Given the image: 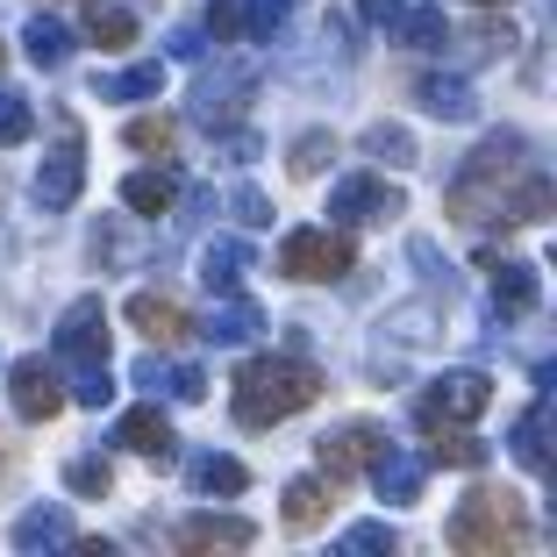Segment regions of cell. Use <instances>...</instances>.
Instances as JSON below:
<instances>
[{"label": "cell", "instance_id": "obj_1", "mask_svg": "<svg viewBox=\"0 0 557 557\" xmlns=\"http://www.w3.org/2000/svg\"><path fill=\"white\" fill-rule=\"evenodd\" d=\"M443 208L458 214V222H543L550 214V180L536 172L522 136L500 129L465 158V172L450 180Z\"/></svg>", "mask_w": 557, "mask_h": 557}, {"label": "cell", "instance_id": "obj_2", "mask_svg": "<svg viewBox=\"0 0 557 557\" xmlns=\"http://www.w3.org/2000/svg\"><path fill=\"white\" fill-rule=\"evenodd\" d=\"M314 400H322V372H314L308 358H250L244 372H236L230 414L244 429H272V422H286V414L314 408Z\"/></svg>", "mask_w": 557, "mask_h": 557}, {"label": "cell", "instance_id": "obj_3", "mask_svg": "<svg viewBox=\"0 0 557 557\" xmlns=\"http://www.w3.org/2000/svg\"><path fill=\"white\" fill-rule=\"evenodd\" d=\"M443 543L465 557H515L529 543V500L515 486H472L443 522Z\"/></svg>", "mask_w": 557, "mask_h": 557}, {"label": "cell", "instance_id": "obj_4", "mask_svg": "<svg viewBox=\"0 0 557 557\" xmlns=\"http://www.w3.org/2000/svg\"><path fill=\"white\" fill-rule=\"evenodd\" d=\"M493 408V379L486 372H443V379H429L422 394H414V422L436 436V429H465V422H479V414Z\"/></svg>", "mask_w": 557, "mask_h": 557}, {"label": "cell", "instance_id": "obj_5", "mask_svg": "<svg viewBox=\"0 0 557 557\" xmlns=\"http://www.w3.org/2000/svg\"><path fill=\"white\" fill-rule=\"evenodd\" d=\"M358 264V244H350L344 222H329V230H294L278 244V272L286 278H344Z\"/></svg>", "mask_w": 557, "mask_h": 557}, {"label": "cell", "instance_id": "obj_6", "mask_svg": "<svg viewBox=\"0 0 557 557\" xmlns=\"http://www.w3.org/2000/svg\"><path fill=\"white\" fill-rule=\"evenodd\" d=\"M50 350H58V364H72V372H94V364H108V308H100V294L72 300V308L58 314V336H50Z\"/></svg>", "mask_w": 557, "mask_h": 557}, {"label": "cell", "instance_id": "obj_7", "mask_svg": "<svg viewBox=\"0 0 557 557\" xmlns=\"http://www.w3.org/2000/svg\"><path fill=\"white\" fill-rule=\"evenodd\" d=\"M8 400H15L22 422H50V414H65V372L58 358H15L8 364Z\"/></svg>", "mask_w": 557, "mask_h": 557}, {"label": "cell", "instance_id": "obj_8", "mask_svg": "<svg viewBox=\"0 0 557 557\" xmlns=\"http://www.w3.org/2000/svg\"><path fill=\"white\" fill-rule=\"evenodd\" d=\"M408 208V200H400V186L386 180V172H350L344 186H336V194H329V214H336V222H394V214Z\"/></svg>", "mask_w": 557, "mask_h": 557}, {"label": "cell", "instance_id": "obj_9", "mask_svg": "<svg viewBox=\"0 0 557 557\" xmlns=\"http://www.w3.org/2000/svg\"><path fill=\"white\" fill-rule=\"evenodd\" d=\"M379 443H386V429H379V422H344L336 436H322V443H314V465H322V479L350 486V479H358L364 465L379 458Z\"/></svg>", "mask_w": 557, "mask_h": 557}, {"label": "cell", "instance_id": "obj_10", "mask_svg": "<svg viewBox=\"0 0 557 557\" xmlns=\"http://www.w3.org/2000/svg\"><path fill=\"white\" fill-rule=\"evenodd\" d=\"M122 314H129V329L144 336V344H158V350H180L186 329H194L180 300H172V294H150V286H144V294H129V308H122Z\"/></svg>", "mask_w": 557, "mask_h": 557}, {"label": "cell", "instance_id": "obj_11", "mask_svg": "<svg viewBox=\"0 0 557 557\" xmlns=\"http://www.w3.org/2000/svg\"><path fill=\"white\" fill-rule=\"evenodd\" d=\"M379 486V500H394V508H408V500H422L429 486V458H414V450H400V443H379V458L364 465Z\"/></svg>", "mask_w": 557, "mask_h": 557}, {"label": "cell", "instance_id": "obj_12", "mask_svg": "<svg viewBox=\"0 0 557 557\" xmlns=\"http://www.w3.org/2000/svg\"><path fill=\"white\" fill-rule=\"evenodd\" d=\"M79 186H86V150H79V129H65V144L50 150V164L36 172V200H44L50 214H65L72 200H79Z\"/></svg>", "mask_w": 557, "mask_h": 557}, {"label": "cell", "instance_id": "obj_13", "mask_svg": "<svg viewBox=\"0 0 557 557\" xmlns=\"http://www.w3.org/2000/svg\"><path fill=\"white\" fill-rule=\"evenodd\" d=\"M115 443H122V450H136V458H150V465H180V436H172V422L158 414V400L122 414V422H115Z\"/></svg>", "mask_w": 557, "mask_h": 557}, {"label": "cell", "instance_id": "obj_14", "mask_svg": "<svg viewBox=\"0 0 557 557\" xmlns=\"http://www.w3.org/2000/svg\"><path fill=\"white\" fill-rule=\"evenodd\" d=\"M180 550H250V543H258V522H244V515H186L180 522Z\"/></svg>", "mask_w": 557, "mask_h": 557}, {"label": "cell", "instance_id": "obj_15", "mask_svg": "<svg viewBox=\"0 0 557 557\" xmlns=\"http://www.w3.org/2000/svg\"><path fill=\"white\" fill-rule=\"evenodd\" d=\"M244 272H250V244H244V236H214V244L200 250V286H208L214 300L244 294Z\"/></svg>", "mask_w": 557, "mask_h": 557}, {"label": "cell", "instance_id": "obj_16", "mask_svg": "<svg viewBox=\"0 0 557 557\" xmlns=\"http://www.w3.org/2000/svg\"><path fill=\"white\" fill-rule=\"evenodd\" d=\"M336 493H344V486H336V479H322V472H314V479H294V486H286V508H278V515H286V529H294V536H308V529L329 522Z\"/></svg>", "mask_w": 557, "mask_h": 557}, {"label": "cell", "instance_id": "obj_17", "mask_svg": "<svg viewBox=\"0 0 557 557\" xmlns=\"http://www.w3.org/2000/svg\"><path fill=\"white\" fill-rule=\"evenodd\" d=\"M536 300H543V278H536V264H522V258L493 264V308L508 314V322L536 314Z\"/></svg>", "mask_w": 557, "mask_h": 557}, {"label": "cell", "instance_id": "obj_18", "mask_svg": "<svg viewBox=\"0 0 557 557\" xmlns=\"http://www.w3.org/2000/svg\"><path fill=\"white\" fill-rule=\"evenodd\" d=\"M258 329H264L258 300H244V294H222V300H214V314H208V329H200V336H208V344H250Z\"/></svg>", "mask_w": 557, "mask_h": 557}, {"label": "cell", "instance_id": "obj_19", "mask_svg": "<svg viewBox=\"0 0 557 557\" xmlns=\"http://www.w3.org/2000/svg\"><path fill=\"white\" fill-rule=\"evenodd\" d=\"M172 200H180V172H129L122 180V208L129 214H172Z\"/></svg>", "mask_w": 557, "mask_h": 557}, {"label": "cell", "instance_id": "obj_20", "mask_svg": "<svg viewBox=\"0 0 557 557\" xmlns=\"http://www.w3.org/2000/svg\"><path fill=\"white\" fill-rule=\"evenodd\" d=\"M72 536H79V529H72L65 508H29L15 522V550H72Z\"/></svg>", "mask_w": 557, "mask_h": 557}, {"label": "cell", "instance_id": "obj_21", "mask_svg": "<svg viewBox=\"0 0 557 557\" xmlns=\"http://www.w3.org/2000/svg\"><path fill=\"white\" fill-rule=\"evenodd\" d=\"M386 29H394L408 50H443V44H450V22H443V8H429V0H408Z\"/></svg>", "mask_w": 557, "mask_h": 557}, {"label": "cell", "instance_id": "obj_22", "mask_svg": "<svg viewBox=\"0 0 557 557\" xmlns=\"http://www.w3.org/2000/svg\"><path fill=\"white\" fill-rule=\"evenodd\" d=\"M86 36H94L100 50H129L136 44V15L115 8V0H86Z\"/></svg>", "mask_w": 557, "mask_h": 557}, {"label": "cell", "instance_id": "obj_23", "mask_svg": "<svg viewBox=\"0 0 557 557\" xmlns=\"http://www.w3.org/2000/svg\"><path fill=\"white\" fill-rule=\"evenodd\" d=\"M515 458H522L529 472H550V400H536V408L515 422Z\"/></svg>", "mask_w": 557, "mask_h": 557}, {"label": "cell", "instance_id": "obj_24", "mask_svg": "<svg viewBox=\"0 0 557 557\" xmlns=\"http://www.w3.org/2000/svg\"><path fill=\"white\" fill-rule=\"evenodd\" d=\"M158 94H164V65H158V58H144V65L100 79V100H158Z\"/></svg>", "mask_w": 557, "mask_h": 557}, {"label": "cell", "instance_id": "obj_25", "mask_svg": "<svg viewBox=\"0 0 557 557\" xmlns=\"http://www.w3.org/2000/svg\"><path fill=\"white\" fill-rule=\"evenodd\" d=\"M414 94H422V108H429V115H443V122H472L479 115V100H472V86H465V79H422Z\"/></svg>", "mask_w": 557, "mask_h": 557}, {"label": "cell", "instance_id": "obj_26", "mask_svg": "<svg viewBox=\"0 0 557 557\" xmlns=\"http://www.w3.org/2000/svg\"><path fill=\"white\" fill-rule=\"evenodd\" d=\"M136 386H164L172 400H200V394H208V379H200L194 364H158V358L136 372Z\"/></svg>", "mask_w": 557, "mask_h": 557}, {"label": "cell", "instance_id": "obj_27", "mask_svg": "<svg viewBox=\"0 0 557 557\" xmlns=\"http://www.w3.org/2000/svg\"><path fill=\"white\" fill-rule=\"evenodd\" d=\"M186 479H194L200 493H244V486H250V472H244V465H236V458H214V450L186 465Z\"/></svg>", "mask_w": 557, "mask_h": 557}, {"label": "cell", "instance_id": "obj_28", "mask_svg": "<svg viewBox=\"0 0 557 557\" xmlns=\"http://www.w3.org/2000/svg\"><path fill=\"white\" fill-rule=\"evenodd\" d=\"M22 44H29V58L44 72H65V58H72V29H58V22H44V15L29 22V36H22Z\"/></svg>", "mask_w": 557, "mask_h": 557}, {"label": "cell", "instance_id": "obj_29", "mask_svg": "<svg viewBox=\"0 0 557 557\" xmlns=\"http://www.w3.org/2000/svg\"><path fill=\"white\" fill-rule=\"evenodd\" d=\"M429 465H458V472H472V465H486V443L465 436V429H436V443H429Z\"/></svg>", "mask_w": 557, "mask_h": 557}, {"label": "cell", "instance_id": "obj_30", "mask_svg": "<svg viewBox=\"0 0 557 557\" xmlns=\"http://www.w3.org/2000/svg\"><path fill=\"white\" fill-rule=\"evenodd\" d=\"M65 486L79 493V500H100V493H115V465H108V458H72Z\"/></svg>", "mask_w": 557, "mask_h": 557}, {"label": "cell", "instance_id": "obj_31", "mask_svg": "<svg viewBox=\"0 0 557 557\" xmlns=\"http://www.w3.org/2000/svg\"><path fill=\"white\" fill-rule=\"evenodd\" d=\"M122 144H129V150H158V158H164V150L180 144V122H172V115H136L129 129H122Z\"/></svg>", "mask_w": 557, "mask_h": 557}, {"label": "cell", "instance_id": "obj_32", "mask_svg": "<svg viewBox=\"0 0 557 557\" xmlns=\"http://www.w3.org/2000/svg\"><path fill=\"white\" fill-rule=\"evenodd\" d=\"M29 129H36L29 94H8V86H0V144H29Z\"/></svg>", "mask_w": 557, "mask_h": 557}, {"label": "cell", "instance_id": "obj_33", "mask_svg": "<svg viewBox=\"0 0 557 557\" xmlns=\"http://www.w3.org/2000/svg\"><path fill=\"white\" fill-rule=\"evenodd\" d=\"M364 150H372V158H386V164H414V144H408V129H394V122H379V129L364 136Z\"/></svg>", "mask_w": 557, "mask_h": 557}, {"label": "cell", "instance_id": "obj_34", "mask_svg": "<svg viewBox=\"0 0 557 557\" xmlns=\"http://www.w3.org/2000/svg\"><path fill=\"white\" fill-rule=\"evenodd\" d=\"M278 22H286V0H244V36L250 44H264Z\"/></svg>", "mask_w": 557, "mask_h": 557}, {"label": "cell", "instance_id": "obj_35", "mask_svg": "<svg viewBox=\"0 0 557 557\" xmlns=\"http://www.w3.org/2000/svg\"><path fill=\"white\" fill-rule=\"evenodd\" d=\"M208 29L214 44H244V0H208Z\"/></svg>", "mask_w": 557, "mask_h": 557}, {"label": "cell", "instance_id": "obj_36", "mask_svg": "<svg viewBox=\"0 0 557 557\" xmlns=\"http://www.w3.org/2000/svg\"><path fill=\"white\" fill-rule=\"evenodd\" d=\"M329 158H336V136H300V144H294V172H300V180H314Z\"/></svg>", "mask_w": 557, "mask_h": 557}, {"label": "cell", "instance_id": "obj_37", "mask_svg": "<svg viewBox=\"0 0 557 557\" xmlns=\"http://www.w3.org/2000/svg\"><path fill=\"white\" fill-rule=\"evenodd\" d=\"M344 550H394V529L386 522H358V529H344Z\"/></svg>", "mask_w": 557, "mask_h": 557}, {"label": "cell", "instance_id": "obj_38", "mask_svg": "<svg viewBox=\"0 0 557 557\" xmlns=\"http://www.w3.org/2000/svg\"><path fill=\"white\" fill-rule=\"evenodd\" d=\"M236 214H244V222H272V208H264L258 186H236Z\"/></svg>", "mask_w": 557, "mask_h": 557}, {"label": "cell", "instance_id": "obj_39", "mask_svg": "<svg viewBox=\"0 0 557 557\" xmlns=\"http://www.w3.org/2000/svg\"><path fill=\"white\" fill-rule=\"evenodd\" d=\"M400 8H408V0H358V15H364V22H394Z\"/></svg>", "mask_w": 557, "mask_h": 557}, {"label": "cell", "instance_id": "obj_40", "mask_svg": "<svg viewBox=\"0 0 557 557\" xmlns=\"http://www.w3.org/2000/svg\"><path fill=\"white\" fill-rule=\"evenodd\" d=\"M172 58H200V29H180V36H172Z\"/></svg>", "mask_w": 557, "mask_h": 557}, {"label": "cell", "instance_id": "obj_41", "mask_svg": "<svg viewBox=\"0 0 557 557\" xmlns=\"http://www.w3.org/2000/svg\"><path fill=\"white\" fill-rule=\"evenodd\" d=\"M0 72H8V44H0Z\"/></svg>", "mask_w": 557, "mask_h": 557}, {"label": "cell", "instance_id": "obj_42", "mask_svg": "<svg viewBox=\"0 0 557 557\" xmlns=\"http://www.w3.org/2000/svg\"><path fill=\"white\" fill-rule=\"evenodd\" d=\"M479 8H493V0H479ZM500 8H508V0H500Z\"/></svg>", "mask_w": 557, "mask_h": 557}]
</instances>
